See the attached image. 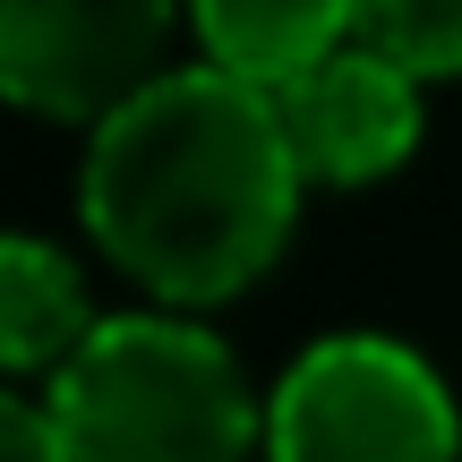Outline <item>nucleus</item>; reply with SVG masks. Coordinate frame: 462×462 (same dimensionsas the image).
Instances as JSON below:
<instances>
[{"mask_svg":"<svg viewBox=\"0 0 462 462\" xmlns=\"http://www.w3.org/2000/svg\"><path fill=\"white\" fill-rule=\"evenodd\" d=\"M300 189L309 171L274 112V86L223 60L146 78L95 120L86 146V231L171 309L248 291L291 240Z\"/></svg>","mask_w":462,"mask_h":462,"instance_id":"1","label":"nucleus"},{"mask_svg":"<svg viewBox=\"0 0 462 462\" xmlns=\"http://www.w3.org/2000/svg\"><path fill=\"white\" fill-rule=\"evenodd\" d=\"M274 112L291 129V154L309 180L360 189L411 163L420 146V69H402L385 43L343 34L334 51L274 78Z\"/></svg>","mask_w":462,"mask_h":462,"instance_id":"5","label":"nucleus"},{"mask_svg":"<svg viewBox=\"0 0 462 462\" xmlns=\"http://www.w3.org/2000/svg\"><path fill=\"white\" fill-rule=\"evenodd\" d=\"M0 462H78V446H69V429H60L51 402L17 394L9 411H0Z\"/></svg>","mask_w":462,"mask_h":462,"instance_id":"9","label":"nucleus"},{"mask_svg":"<svg viewBox=\"0 0 462 462\" xmlns=\"http://www.w3.org/2000/svg\"><path fill=\"white\" fill-rule=\"evenodd\" d=\"M206 60L240 69V78H291L300 60L334 51L343 34H360V0H189Z\"/></svg>","mask_w":462,"mask_h":462,"instance_id":"6","label":"nucleus"},{"mask_svg":"<svg viewBox=\"0 0 462 462\" xmlns=\"http://www.w3.org/2000/svg\"><path fill=\"white\" fill-rule=\"evenodd\" d=\"M265 462H462V420L411 343L326 334L265 402Z\"/></svg>","mask_w":462,"mask_h":462,"instance_id":"3","label":"nucleus"},{"mask_svg":"<svg viewBox=\"0 0 462 462\" xmlns=\"http://www.w3.org/2000/svg\"><path fill=\"white\" fill-rule=\"evenodd\" d=\"M86 326H95V317H86L78 265L51 240H34V231H9V248H0V351H9V368L17 377L60 368V351L78 343Z\"/></svg>","mask_w":462,"mask_h":462,"instance_id":"7","label":"nucleus"},{"mask_svg":"<svg viewBox=\"0 0 462 462\" xmlns=\"http://www.w3.org/2000/svg\"><path fill=\"white\" fill-rule=\"evenodd\" d=\"M360 34L420 78H462V0H360Z\"/></svg>","mask_w":462,"mask_h":462,"instance_id":"8","label":"nucleus"},{"mask_svg":"<svg viewBox=\"0 0 462 462\" xmlns=\"http://www.w3.org/2000/svg\"><path fill=\"white\" fill-rule=\"evenodd\" d=\"M180 0H0V86L43 120H103L146 78Z\"/></svg>","mask_w":462,"mask_h":462,"instance_id":"4","label":"nucleus"},{"mask_svg":"<svg viewBox=\"0 0 462 462\" xmlns=\"http://www.w3.org/2000/svg\"><path fill=\"white\" fill-rule=\"evenodd\" d=\"M43 402L78 462H248V446H265L240 360L189 317H95L60 351Z\"/></svg>","mask_w":462,"mask_h":462,"instance_id":"2","label":"nucleus"}]
</instances>
